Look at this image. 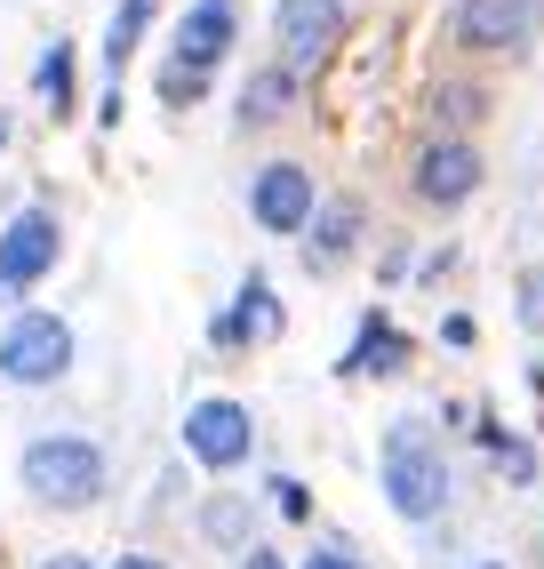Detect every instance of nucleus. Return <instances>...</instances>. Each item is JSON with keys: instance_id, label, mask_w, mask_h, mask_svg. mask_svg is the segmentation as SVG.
I'll return each mask as SVG.
<instances>
[{"instance_id": "4468645a", "label": "nucleus", "mask_w": 544, "mask_h": 569, "mask_svg": "<svg viewBox=\"0 0 544 569\" xmlns=\"http://www.w3.org/2000/svg\"><path fill=\"white\" fill-rule=\"evenodd\" d=\"M144 9H152V0H121V17H112V32H104V64H129V57H137Z\"/></svg>"}, {"instance_id": "f3484780", "label": "nucleus", "mask_w": 544, "mask_h": 569, "mask_svg": "<svg viewBox=\"0 0 544 569\" xmlns=\"http://www.w3.org/2000/svg\"><path fill=\"white\" fill-rule=\"evenodd\" d=\"M521 321H528V329H544V273H528V281H521Z\"/></svg>"}, {"instance_id": "0eeeda50", "label": "nucleus", "mask_w": 544, "mask_h": 569, "mask_svg": "<svg viewBox=\"0 0 544 569\" xmlns=\"http://www.w3.org/2000/svg\"><path fill=\"white\" fill-rule=\"evenodd\" d=\"M272 32H281L289 64H321L329 41L344 32V0H281V9H272Z\"/></svg>"}, {"instance_id": "a211bd4d", "label": "nucleus", "mask_w": 544, "mask_h": 569, "mask_svg": "<svg viewBox=\"0 0 544 569\" xmlns=\"http://www.w3.org/2000/svg\"><path fill=\"white\" fill-rule=\"evenodd\" d=\"M272 498H281V513H289V521H304V513H313V498H304V481H272Z\"/></svg>"}, {"instance_id": "f8f14e48", "label": "nucleus", "mask_w": 544, "mask_h": 569, "mask_svg": "<svg viewBox=\"0 0 544 569\" xmlns=\"http://www.w3.org/2000/svg\"><path fill=\"white\" fill-rule=\"evenodd\" d=\"M401 361H409V346H401V337H393V329H384V321L369 313V329H361V346L344 353V369H361V377H384V369H401Z\"/></svg>"}, {"instance_id": "1a4fd4ad", "label": "nucleus", "mask_w": 544, "mask_h": 569, "mask_svg": "<svg viewBox=\"0 0 544 569\" xmlns=\"http://www.w3.org/2000/svg\"><path fill=\"white\" fill-rule=\"evenodd\" d=\"M481 184V161H473V144H424V161H416V193L424 201H441V209H456L464 193Z\"/></svg>"}, {"instance_id": "f257e3e1", "label": "nucleus", "mask_w": 544, "mask_h": 569, "mask_svg": "<svg viewBox=\"0 0 544 569\" xmlns=\"http://www.w3.org/2000/svg\"><path fill=\"white\" fill-rule=\"evenodd\" d=\"M384 498H393V513H409V521H433L449 506V458L433 449L424 426L384 433Z\"/></svg>"}, {"instance_id": "39448f33", "label": "nucleus", "mask_w": 544, "mask_h": 569, "mask_svg": "<svg viewBox=\"0 0 544 569\" xmlns=\"http://www.w3.org/2000/svg\"><path fill=\"white\" fill-rule=\"evenodd\" d=\"M184 449L209 473H232V466L249 458V409L241 401H201V409L184 417Z\"/></svg>"}, {"instance_id": "4be33fe9", "label": "nucleus", "mask_w": 544, "mask_h": 569, "mask_svg": "<svg viewBox=\"0 0 544 569\" xmlns=\"http://www.w3.org/2000/svg\"><path fill=\"white\" fill-rule=\"evenodd\" d=\"M41 569H89V561H81V553H49Z\"/></svg>"}, {"instance_id": "412c9836", "label": "nucleus", "mask_w": 544, "mask_h": 569, "mask_svg": "<svg viewBox=\"0 0 544 569\" xmlns=\"http://www.w3.org/2000/svg\"><path fill=\"white\" fill-rule=\"evenodd\" d=\"M112 569H169V561H152V553H121Z\"/></svg>"}, {"instance_id": "aec40b11", "label": "nucleus", "mask_w": 544, "mask_h": 569, "mask_svg": "<svg viewBox=\"0 0 544 569\" xmlns=\"http://www.w3.org/2000/svg\"><path fill=\"white\" fill-rule=\"evenodd\" d=\"M241 569H289V561H281V553H272V546H256V553H249Z\"/></svg>"}, {"instance_id": "9b49d317", "label": "nucleus", "mask_w": 544, "mask_h": 569, "mask_svg": "<svg viewBox=\"0 0 544 569\" xmlns=\"http://www.w3.org/2000/svg\"><path fill=\"white\" fill-rule=\"evenodd\" d=\"M256 329H272V289L264 281H241V306L216 313V346H241V337H256Z\"/></svg>"}, {"instance_id": "20e7f679", "label": "nucleus", "mask_w": 544, "mask_h": 569, "mask_svg": "<svg viewBox=\"0 0 544 569\" xmlns=\"http://www.w3.org/2000/svg\"><path fill=\"white\" fill-rule=\"evenodd\" d=\"M57 264V217L49 209H17L9 233H0V306H9L17 289H32Z\"/></svg>"}, {"instance_id": "9d476101", "label": "nucleus", "mask_w": 544, "mask_h": 569, "mask_svg": "<svg viewBox=\"0 0 544 569\" xmlns=\"http://www.w3.org/2000/svg\"><path fill=\"white\" fill-rule=\"evenodd\" d=\"M521 24H528V0H464V17H456V32L481 41V49L521 41Z\"/></svg>"}, {"instance_id": "5701e85b", "label": "nucleus", "mask_w": 544, "mask_h": 569, "mask_svg": "<svg viewBox=\"0 0 544 569\" xmlns=\"http://www.w3.org/2000/svg\"><path fill=\"white\" fill-rule=\"evenodd\" d=\"M481 569H504V561H481Z\"/></svg>"}, {"instance_id": "7ed1b4c3", "label": "nucleus", "mask_w": 544, "mask_h": 569, "mask_svg": "<svg viewBox=\"0 0 544 569\" xmlns=\"http://www.w3.org/2000/svg\"><path fill=\"white\" fill-rule=\"evenodd\" d=\"M64 369H72V329L57 313H17L0 337V377L9 386H57Z\"/></svg>"}, {"instance_id": "dca6fc26", "label": "nucleus", "mask_w": 544, "mask_h": 569, "mask_svg": "<svg viewBox=\"0 0 544 569\" xmlns=\"http://www.w3.org/2000/svg\"><path fill=\"white\" fill-rule=\"evenodd\" d=\"M353 224H361V209H344V201H336V209L321 217V233H313V241H321V257H336L344 241H353Z\"/></svg>"}, {"instance_id": "423d86ee", "label": "nucleus", "mask_w": 544, "mask_h": 569, "mask_svg": "<svg viewBox=\"0 0 544 569\" xmlns=\"http://www.w3.org/2000/svg\"><path fill=\"white\" fill-rule=\"evenodd\" d=\"M249 209H256L264 233H296V224L313 217V177H304L296 161H272V169H256V184H249Z\"/></svg>"}, {"instance_id": "f03ea898", "label": "nucleus", "mask_w": 544, "mask_h": 569, "mask_svg": "<svg viewBox=\"0 0 544 569\" xmlns=\"http://www.w3.org/2000/svg\"><path fill=\"white\" fill-rule=\"evenodd\" d=\"M17 473H24V489L41 506H89L104 489V449L81 441V433H49V441H32L17 458Z\"/></svg>"}, {"instance_id": "ddd939ff", "label": "nucleus", "mask_w": 544, "mask_h": 569, "mask_svg": "<svg viewBox=\"0 0 544 569\" xmlns=\"http://www.w3.org/2000/svg\"><path fill=\"white\" fill-rule=\"evenodd\" d=\"M289 97H296V72H281V64L256 72V81L241 89V121H272V112H281Z\"/></svg>"}, {"instance_id": "6ab92c4d", "label": "nucleus", "mask_w": 544, "mask_h": 569, "mask_svg": "<svg viewBox=\"0 0 544 569\" xmlns=\"http://www.w3.org/2000/svg\"><path fill=\"white\" fill-rule=\"evenodd\" d=\"M304 569H361V561H353V553H344V546H321V553H313V561H304Z\"/></svg>"}, {"instance_id": "b1692460", "label": "nucleus", "mask_w": 544, "mask_h": 569, "mask_svg": "<svg viewBox=\"0 0 544 569\" xmlns=\"http://www.w3.org/2000/svg\"><path fill=\"white\" fill-rule=\"evenodd\" d=\"M0 137H9V121H0Z\"/></svg>"}, {"instance_id": "2eb2a0df", "label": "nucleus", "mask_w": 544, "mask_h": 569, "mask_svg": "<svg viewBox=\"0 0 544 569\" xmlns=\"http://www.w3.org/2000/svg\"><path fill=\"white\" fill-rule=\"evenodd\" d=\"M41 97H49V104H57V112H64V104H72V49H64V41H57V49H49V57H41Z\"/></svg>"}, {"instance_id": "6e6552de", "label": "nucleus", "mask_w": 544, "mask_h": 569, "mask_svg": "<svg viewBox=\"0 0 544 569\" xmlns=\"http://www.w3.org/2000/svg\"><path fill=\"white\" fill-rule=\"evenodd\" d=\"M232 49V0H192L177 24V72H209Z\"/></svg>"}]
</instances>
